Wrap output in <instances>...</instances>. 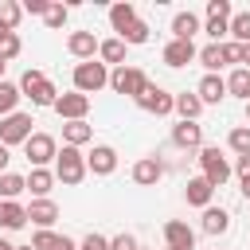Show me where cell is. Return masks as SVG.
I'll return each mask as SVG.
<instances>
[{
	"instance_id": "cell-1",
	"label": "cell",
	"mask_w": 250,
	"mask_h": 250,
	"mask_svg": "<svg viewBox=\"0 0 250 250\" xmlns=\"http://www.w3.org/2000/svg\"><path fill=\"white\" fill-rule=\"evenodd\" d=\"M20 94L23 98H31V105H55L59 102V90H55V82L43 74V70H23V78H20Z\"/></svg>"
},
{
	"instance_id": "cell-2",
	"label": "cell",
	"mask_w": 250,
	"mask_h": 250,
	"mask_svg": "<svg viewBox=\"0 0 250 250\" xmlns=\"http://www.w3.org/2000/svg\"><path fill=\"white\" fill-rule=\"evenodd\" d=\"M55 180H62L66 188H74V184L86 180V156H82V148L62 145V152L55 156Z\"/></svg>"
},
{
	"instance_id": "cell-3",
	"label": "cell",
	"mask_w": 250,
	"mask_h": 250,
	"mask_svg": "<svg viewBox=\"0 0 250 250\" xmlns=\"http://www.w3.org/2000/svg\"><path fill=\"white\" fill-rule=\"evenodd\" d=\"M195 160H199V168H203V180H207L211 188H223V184L230 180V160H227V156H223L215 145H203Z\"/></svg>"
},
{
	"instance_id": "cell-4",
	"label": "cell",
	"mask_w": 250,
	"mask_h": 250,
	"mask_svg": "<svg viewBox=\"0 0 250 250\" xmlns=\"http://www.w3.org/2000/svg\"><path fill=\"white\" fill-rule=\"evenodd\" d=\"M102 86H109L105 62H94V59H90V62H78V66H74V90H78V94L90 98V94H98Z\"/></svg>"
},
{
	"instance_id": "cell-5",
	"label": "cell",
	"mask_w": 250,
	"mask_h": 250,
	"mask_svg": "<svg viewBox=\"0 0 250 250\" xmlns=\"http://www.w3.org/2000/svg\"><path fill=\"white\" fill-rule=\"evenodd\" d=\"M109 86L117 90V94H125V98H137L145 86H148V74L141 70V66H113V74H109Z\"/></svg>"
},
{
	"instance_id": "cell-6",
	"label": "cell",
	"mask_w": 250,
	"mask_h": 250,
	"mask_svg": "<svg viewBox=\"0 0 250 250\" xmlns=\"http://www.w3.org/2000/svg\"><path fill=\"white\" fill-rule=\"evenodd\" d=\"M23 156L31 160V168H47L55 156H59V141L51 133H31L27 145H23Z\"/></svg>"
},
{
	"instance_id": "cell-7",
	"label": "cell",
	"mask_w": 250,
	"mask_h": 250,
	"mask_svg": "<svg viewBox=\"0 0 250 250\" xmlns=\"http://www.w3.org/2000/svg\"><path fill=\"white\" fill-rule=\"evenodd\" d=\"M133 102H137L145 113H156V117H164V113H172V109H176V94H168L164 86H152V82H148Z\"/></svg>"
},
{
	"instance_id": "cell-8",
	"label": "cell",
	"mask_w": 250,
	"mask_h": 250,
	"mask_svg": "<svg viewBox=\"0 0 250 250\" xmlns=\"http://www.w3.org/2000/svg\"><path fill=\"white\" fill-rule=\"evenodd\" d=\"M31 113H8V117H0V145H27V137H31Z\"/></svg>"
},
{
	"instance_id": "cell-9",
	"label": "cell",
	"mask_w": 250,
	"mask_h": 250,
	"mask_svg": "<svg viewBox=\"0 0 250 250\" xmlns=\"http://www.w3.org/2000/svg\"><path fill=\"white\" fill-rule=\"evenodd\" d=\"M55 113L62 117V121H86V113H90V98L86 94H59V102H55Z\"/></svg>"
},
{
	"instance_id": "cell-10",
	"label": "cell",
	"mask_w": 250,
	"mask_h": 250,
	"mask_svg": "<svg viewBox=\"0 0 250 250\" xmlns=\"http://www.w3.org/2000/svg\"><path fill=\"white\" fill-rule=\"evenodd\" d=\"M113 168H117V148H113V145H94V148L86 152V172L109 176Z\"/></svg>"
},
{
	"instance_id": "cell-11",
	"label": "cell",
	"mask_w": 250,
	"mask_h": 250,
	"mask_svg": "<svg viewBox=\"0 0 250 250\" xmlns=\"http://www.w3.org/2000/svg\"><path fill=\"white\" fill-rule=\"evenodd\" d=\"M164 242H168V250H195V230L188 223L172 219V223H164Z\"/></svg>"
},
{
	"instance_id": "cell-12",
	"label": "cell",
	"mask_w": 250,
	"mask_h": 250,
	"mask_svg": "<svg viewBox=\"0 0 250 250\" xmlns=\"http://www.w3.org/2000/svg\"><path fill=\"white\" fill-rule=\"evenodd\" d=\"M195 98H199L203 105H219V102L227 98V78H219V74H203L199 86H195Z\"/></svg>"
},
{
	"instance_id": "cell-13",
	"label": "cell",
	"mask_w": 250,
	"mask_h": 250,
	"mask_svg": "<svg viewBox=\"0 0 250 250\" xmlns=\"http://www.w3.org/2000/svg\"><path fill=\"white\" fill-rule=\"evenodd\" d=\"M160 176H164V160L160 156H141L133 164V184H141V188H152Z\"/></svg>"
},
{
	"instance_id": "cell-14",
	"label": "cell",
	"mask_w": 250,
	"mask_h": 250,
	"mask_svg": "<svg viewBox=\"0 0 250 250\" xmlns=\"http://www.w3.org/2000/svg\"><path fill=\"white\" fill-rule=\"evenodd\" d=\"M172 145L176 148H203V125H195V121L172 125Z\"/></svg>"
},
{
	"instance_id": "cell-15",
	"label": "cell",
	"mask_w": 250,
	"mask_h": 250,
	"mask_svg": "<svg viewBox=\"0 0 250 250\" xmlns=\"http://www.w3.org/2000/svg\"><path fill=\"white\" fill-rule=\"evenodd\" d=\"M27 219H31L39 230H51V227H55V219H59V203H55V199H31Z\"/></svg>"
},
{
	"instance_id": "cell-16",
	"label": "cell",
	"mask_w": 250,
	"mask_h": 250,
	"mask_svg": "<svg viewBox=\"0 0 250 250\" xmlns=\"http://www.w3.org/2000/svg\"><path fill=\"white\" fill-rule=\"evenodd\" d=\"M66 51H70L74 59L90 62V59L98 55V39H94V31H70V39H66Z\"/></svg>"
},
{
	"instance_id": "cell-17",
	"label": "cell",
	"mask_w": 250,
	"mask_h": 250,
	"mask_svg": "<svg viewBox=\"0 0 250 250\" xmlns=\"http://www.w3.org/2000/svg\"><path fill=\"white\" fill-rule=\"evenodd\" d=\"M191 59H195V43H191V39H172V43L164 47V62H168V66H176V70H180V66H188Z\"/></svg>"
},
{
	"instance_id": "cell-18",
	"label": "cell",
	"mask_w": 250,
	"mask_h": 250,
	"mask_svg": "<svg viewBox=\"0 0 250 250\" xmlns=\"http://www.w3.org/2000/svg\"><path fill=\"white\" fill-rule=\"evenodd\" d=\"M27 223V207L20 199H0V227L4 230H20Z\"/></svg>"
},
{
	"instance_id": "cell-19",
	"label": "cell",
	"mask_w": 250,
	"mask_h": 250,
	"mask_svg": "<svg viewBox=\"0 0 250 250\" xmlns=\"http://www.w3.org/2000/svg\"><path fill=\"white\" fill-rule=\"evenodd\" d=\"M184 195H188V203H191V207H211L215 188H211L203 176H191V180H188V188H184Z\"/></svg>"
},
{
	"instance_id": "cell-20",
	"label": "cell",
	"mask_w": 250,
	"mask_h": 250,
	"mask_svg": "<svg viewBox=\"0 0 250 250\" xmlns=\"http://www.w3.org/2000/svg\"><path fill=\"white\" fill-rule=\"evenodd\" d=\"M195 31H203V23H199L195 12H176L172 16V39H191Z\"/></svg>"
},
{
	"instance_id": "cell-21",
	"label": "cell",
	"mask_w": 250,
	"mask_h": 250,
	"mask_svg": "<svg viewBox=\"0 0 250 250\" xmlns=\"http://www.w3.org/2000/svg\"><path fill=\"white\" fill-rule=\"evenodd\" d=\"M90 137H94V129H90L86 121H62V145H70V148H82Z\"/></svg>"
},
{
	"instance_id": "cell-22",
	"label": "cell",
	"mask_w": 250,
	"mask_h": 250,
	"mask_svg": "<svg viewBox=\"0 0 250 250\" xmlns=\"http://www.w3.org/2000/svg\"><path fill=\"white\" fill-rule=\"evenodd\" d=\"M51 188H55V172H51V168H31V176H27V191H31L35 199H47Z\"/></svg>"
},
{
	"instance_id": "cell-23",
	"label": "cell",
	"mask_w": 250,
	"mask_h": 250,
	"mask_svg": "<svg viewBox=\"0 0 250 250\" xmlns=\"http://www.w3.org/2000/svg\"><path fill=\"white\" fill-rule=\"evenodd\" d=\"M27 191V176L20 172H0V199H20Z\"/></svg>"
},
{
	"instance_id": "cell-24",
	"label": "cell",
	"mask_w": 250,
	"mask_h": 250,
	"mask_svg": "<svg viewBox=\"0 0 250 250\" xmlns=\"http://www.w3.org/2000/svg\"><path fill=\"white\" fill-rule=\"evenodd\" d=\"M98 59H102L105 66H109V62H113V66H125V43H121L117 35L105 39V43H98Z\"/></svg>"
},
{
	"instance_id": "cell-25",
	"label": "cell",
	"mask_w": 250,
	"mask_h": 250,
	"mask_svg": "<svg viewBox=\"0 0 250 250\" xmlns=\"http://www.w3.org/2000/svg\"><path fill=\"white\" fill-rule=\"evenodd\" d=\"M227 94L250 102V70H246V66H234V70H230V78H227Z\"/></svg>"
},
{
	"instance_id": "cell-26",
	"label": "cell",
	"mask_w": 250,
	"mask_h": 250,
	"mask_svg": "<svg viewBox=\"0 0 250 250\" xmlns=\"http://www.w3.org/2000/svg\"><path fill=\"white\" fill-rule=\"evenodd\" d=\"M133 20H137V8H133L129 0H121V4H113V8H109V23H113V31H117V35H121Z\"/></svg>"
},
{
	"instance_id": "cell-27",
	"label": "cell",
	"mask_w": 250,
	"mask_h": 250,
	"mask_svg": "<svg viewBox=\"0 0 250 250\" xmlns=\"http://www.w3.org/2000/svg\"><path fill=\"white\" fill-rule=\"evenodd\" d=\"M227 227H230V215L223 207H203V230L207 234H223Z\"/></svg>"
},
{
	"instance_id": "cell-28",
	"label": "cell",
	"mask_w": 250,
	"mask_h": 250,
	"mask_svg": "<svg viewBox=\"0 0 250 250\" xmlns=\"http://www.w3.org/2000/svg\"><path fill=\"white\" fill-rule=\"evenodd\" d=\"M176 113H180L184 121H195V117L203 113V102H199L195 94H188V90H184V94H176Z\"/></svg>"
},
{
	"instance_id": "cell-29",
	"label": "cell",
	"mask_w": 250,
	"mask_h": 250,
	"mask_svg": "<svg viewBox=\"0 0 250 250\" xmlns=\"http://www.w3.org/2000/svg\"><path fill=\"white\" fill-rule=\"evenodd\" d=\"M195 59L207 66V74H215L219 66H227V62H223V43H207L203 51H195Z\"/></svg>"
},
{
	"instance_id": "cell-30",
	"label": "cell",
	"mask_w": 250,
	"mask_h": 250,
	"mask_svg": "<svg viewBox=\"0 0 250 250\" xmlns=\"http://www.w3.org/2000/svg\"><path fill=\"white\" fill-rule=\"evenodd\" d=\"M227 35H234V43H250V12H234L227 23Z\"/></svg>"
},
{
	"instance_id": "cell-31",
	"label": "cell",
	"mask_w": 250,
	"mask_h": 250,
	"mask_svg": "<svg viewBox=\"0 0 250 250\" xmlns=\"http://www.w3.org/2000/svg\"><path fill=\"white\" fill-rule=\"evenodd\" d=\"M117 39H121L125 47H137V43H148V23H145V20H133V23H129V27H125V31L117 35Z\"/></svg>"
},
{
	"instance_id": "cell-32",
	"label": "cell",
	"mask_w": 250,
	"mask_h": 250,
	"mask_svg": "<svg viewBox=\"0 0 250 250\" xmlns=\"http://www.w3.org/2000/svg\"><path fill=\"white\" fill-rule=\"evenodd\" d=\"M20 98H23V94H20L16 82H0V117L16 113V102H20Z\"/></svg>"
},
{
	"instance_id": "cell-33",
	"label": "cell",
	"mask_w": 250,
	"mask_h": 250,
	"mask_svg": "<svg viewBox=\"0 0 250 250\" xmlns=\"http://www.w3.org/2000/svg\"><path fill=\"white\" fill-rule=\"evenodd\" d=\"M227 145H230V152L246 156V152H250V125H234L230 137H227Z\"/></svg>"
},
{
	"instance_id": "cell-34",
	"label": "cell",
	"mask_w": 250,
	"mask_h": 250,
	"mask_svg": "<svg viewBox=\"0 0 250 250\" xmlns=\"http://www.w3.org/2000/svg\"><path fill=\"white\" fill-rule=\"evenodd\" d=\"M20 20H23V8H20L16 0H0V23H4L8 31H16Z\"/></svg>"
},
{
	"instance_id": "cell-35",
	"label": "cell",
	"mask_w": 250,
	"mask_h": 250,
	"mask_svg": "<svg viewBox=\"0 0 250 250\" xmlns=\"http://www.w3.org/2000/svg\"><path fill=\"white\" fill-rule=\"evenodd\" d=\"M66 16H70V8H66V4H47V12H43V23H47L51 31H59V27L66 23Z\"/></svg>"
},
{
	"instance_id": "cell-36",
	"label": "cell",
	"mask_w": 250,
	"mask_h": 250,
	"mask_svg": "<svg viewBox=\"0 0 250 250\" xmlns=\"http://www.w3.org/2000/svg\"><path fill=\"white\" fill-rule=\"evenodd\" d=\"M227 23H230V20H223V16H207V20H203V31L211 35V43H223V35H227Z\"/></svg>"
},
{
	"instance_id": "cell-37",
	"label": "cell",
	"mask_w": 250,
	"mask_h": 250,
	"mask_svg": "<svg viewBox=\"0 0 250 250\" xmlns=\"http://www.w3.org/2000/svg\"><path fill=\"white\" fill-rule=\"evenodd\" d=\"M20 51H23V43H20V35H16V31L0 39V62H12V59H16Z\"/></svg>"
},
{
	"instance_id": "cell-38",
	"label": "cell",
	"mask_w": 250,
	"mask_h": 250,
	"mask_svg": "<svg viewBox=\"0 0 250 250\" xmlns=\"http://www.w3.org/2000/svg\"><path fill=\"white\" fill-rule=\"evenodd\" d=\"M59 238H62V234H55V230H35L31 250H55V246H59Z\"/></svg>"
},
{
	"instance_id": "cell-39",
	"label": "cell",
	"mask_w": 250,
	"mask_h": 250,
	"mask_svg": "<svg viewBox=\"0 0 250 250\" xmlns=\"http://www.w3.org/2000/svg\"><path fill=\"white\" fill-rule=\"evenodd\" d=\"M223 62H238V66H242V43L223 39Z\"/></svg>"
},
{
	"instance_id": "cell-40",
	"label": "cell",
	"mask_w": 250,
	"mask_h": 250,
	"mask_svg": "<svg viewBox=\"0 0 250 250\" xmlns=\"http://www.w3.org/2000/svg\"><path fill=\"white\" fill-rule=\"evenodd\" d=\"M207 16H223V20H230L234 8H230V0H207Z\"/></svg>"
},
{
	"instance_id": "cell-41",
	"label": "cell",
	"mask_w": 250,
	"mask_h": 250,
	"mask_svg": "<svg viewBox=\"0 0 250 250\" xmlns=\"http://www.w3.org/2000/svg\"><path fill=\"white\" fill-rule=\"evenodd\" d=\"M109 250H141V242L133 234H113L109 238Z\"/></svg>"
},
{
	"instance_id": "cell-42",
	"label": "cell",
	"mask_w": 250,
	"mask_h": 250,
	"mask_svg": "<svg viewBox=\"0 0 250 250\" xmlns=\"http://www.w3.org/2000/svg\"><path fill=\"white\" fill-rule=\"evenodd\" d=\"M78 250H109V238H102V234H94V230H90V234L82 238V246H78Z\"/></svg>"
},
{
	"instance_id": "cell-43",
	"label": "cell",
	"mask_w": 250,
	"mask_h": 250,
	"mask_svg": "<svg viewBox=\"0 0 250 250\" xmlns=\"http://www.w3.org/2000/svg\"><path fill=\"white\" fill-rule=\"evenodd\" d=\"M47 4H51V0H23L20 8H23V12H31V16H43V12H47Z\"/></svg>"
},
{
	"instance_id": "cell-44",
	"label": "cell",
	"mask_w": 250,
	"mask_h": 250,
	"mask_svg": "<svg viewBox=\"0 0 250 250\" xmlns=\"http://www.w3.org/2000/svg\"><path fill=\"white\" fill-rule=\"evenodd\" d=\"M234 172H238V180L250 176V152H246V156H234Z\"/></svg>"
},
{
	"instance_id": "cell-45",
	"label": "cell",
	"mask_w": 250,
	"mask_h": 250,
	"mask_svg": "<svg viewBox=\"0 0 250 250\" xmlns=\"http://www.w3.org/2000/svg\"><path fill=\"white\" fill-rule=\"evenodd\" d=\"M8 160H12V152H8V145H0V172H8Z\"/></svg>"
},
{
	"instance_id": "cell-46",
	"label": "cell",
	"mask_w": 250,
	"mask_h": 250,
	"mask_svg": "<svg viewBox=\"0 0 250 250\" xmlns=\"http://www.w3.org/2000/svg\"><path fill=\"white\" fill-rule=\"evenodd\" d=\"M55 250H78V246H74V242H70V238H66V234H62V238H59V246H55Z\"/></svg>"
},
{
	"instance_id": "cell-47",
	"label": "cell",
	"mask_w": 250,
	"mask_h": 250,
	"mask_svg": "<svg viewBox=\"0 0 250 250\" xmlns=\"http://www.w3.org/2000/svg\"><path fill=\"white\" fill-rule=\"evenodd\" d=\"M238 191H242V199H250V176H246V180L238 184Z\"/></svg>"
},
{
	"instance_id": "cell-48",
	"label": "cell",
	"mask_w": 250,
	"mask_h": 250,
	"mask_svg": "<svg viewBox=\"0 0 250 250\" xmlns=\"http://www.w3.org/2000/svg\"><path fill=\"white\" fill-rule=\"evenodd\" d=\"M242 66L250 70V43H242Z\"/></svg>"
},
{
	"instance_id": "cell-49",
	"label": "cell",
	"mask_w": 250,
	"mask_h": 250,
	"mask_svg": "<svg viewBox=\"0 0 250 250\" xmlns=\"http://www.w3.org/2000/svg\"><path fill=\"white\" fill-rule=\"evenodd\" d=\"M0 250H16V246H12V242H8V238H0Z\"/></svg>"
},
{
	"instance_id": "cell-50",
	"label": "cell",
	"mask_w": 250,
	"mask_h": 250,
	"mask_svg": "<svg viewBox=\"0 0 250 250\" xmlns=\"http://www.w3.org/2000/svg\"><path fill=\"white\" fill-rule=\"evenodd\" d=\"M4 35H12V31H8V27H4V23H0V39H4Z\"/></svg>"
},
{
	"instance_id": "cell-51",
	"label": "cell",
	"mask_w": 250,
	"mask_h": 250,
	"mask_svg": "<svg viewBox=\"0 0 250 250\" xmlns=\"http://www.w3.org/2000/svg\"><path fill=\"white\" fill-rule=\"evenodd\" d=\"M246 121H250V102H246Z\"/></svg>"
},
{
	"instance_id": "cell-52",
	"label": "cell",
	"mask_w": 250,
	"mask_h": 250,
	"mask_svg": "<svg viewBox=\"0 0 250 250\" xmlns=\"http://www.w3.org/2000/svg\"><path fill=\"white\" fill-rule=\"evenodd\" d=\"M0 82H4V62H0Z\"/></svg>"
},
{
	"instance_id": "cell-53",
	"label": "cell",
	"mask_w": 250,
	"mask_h": 250,
	"mask_svg": "<svg viewBox=\"0 0 250 250\" xmlns=\"http://www.w3.org/2000/svg\"><path fill=\"white\" fill-rule=\"evenodd\" d=\"M16 250H31V246H16Z\"/></svg>"
}]
</instances>
